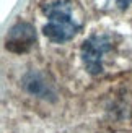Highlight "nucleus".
Here are the masks:
<instances>
[{
    "mask_svg": "<svg viewBox=\"0 0 132 133\" xmlns=\"http://www.w3.org/2000/svg\"><path fill=\"white\" fill-rule=\"evenodd\" d=\"M43 11L47 16V24H44L43 32L52 42H67L80 29V24L74 18L72 0H52L43 6Z\"/></svg>",
    "mask_w": 132,
    "mask_h": 133,
    "instance_id": "obj_1",
    "label": "nucleus"
},
{
    "mask_svg": "<svg viewBox=\"0 0 132 133\" xmlns=\"http://www.w3.org/2000/svg\"><path fill=\"white\" fill-rule=\"evenodd\" d=\"M113 37L109 34H103V32L91 34L88 39L83 41L80 47V55L90 75H100L103 71V57L113 50Z\"/></svg>",
    "mask_w": 132,
    "mask_h": 133,
    "instance_id": "obj_2",
    "label": "nucleus"
},
{
    "mask_svg": "<svg viewBox=\"0 0 132 133\" xmlns=\"http://www.w3.org/2000/svg\"><path fill=\"white\" fill-rule=\"evenodd\" d=\"M36 42V31L33 24L20 21L11 26L5 39V47L13 54H25Z\"/></svg>",
    "mask_w": 132,
    "mask_h": 133,
    "instance_id": "obj_3",
    "label": "nucleus"
},
{
    "mask_svg": "<svg viewBox=\"0 0 132 133\" xmlns=\"http://www.w3.org/2000/svg\"><path fill=\"white\" fill-rule=\"evenodd\" d=\"M21 84L26 92H29L31 96L43 97V99H56V91L52 89V84L47 83L44 73L38 70H29L26 75L21 78Z\"/></svg>",
    "mask_w": 132,
    "mask_h": 133,
    "instance_id": "obj_4",
    "label": "nucleus"
},
{
    "mask_svg": "<svg viewBox=\"0 0 132 133\" xmlns=\"http://www.w3.org/2000/svg\"><path fill=\"white\" fill-rule=\"evenodd\" d=\"M114 2H116V5L119 6L121 10H124V8H127V6L132 3V0H114Z\"/></svg>",
    "mask_w": 132,
    "mask_h": 133,
    "instance_id": "obj_5",
    "label": "nucleus"
}]
</instances>
